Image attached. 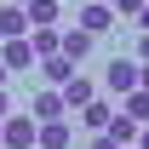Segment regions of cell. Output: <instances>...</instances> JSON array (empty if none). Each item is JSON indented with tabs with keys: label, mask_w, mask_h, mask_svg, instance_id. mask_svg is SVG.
Returning a JSON list of instances; mask_svg holds the SVG:
<instances>
[{
	"label": "cell",
	"mask_w": 149,
	"mask_h": 149,
	"mask_svg": "<svg viewBox=\"0 0 149 149\" xmlns=\"http://www.w3.org/2000/svg\"><path fill=\"white\" fill-rule=\"evenodd\" d=\"M35 115H6L0 120V149H35Z\"/></svg>",
	"instance_id": "cell-1"
},
{
	"label": "cell",
	"mask_w": 149,
	"mask_h": 149,
	"mask_svg": "<svg viewBox=\"0 0 149 149\" xmlns=\"http://www.w3.org/2000/svg\"><path fill=\"white\" fill-rule=\"evenodd\" d=\"M115 23H120V17H115V6H103V0H86V6H80V29H86V35L103 40Z\"/></svg>",
	"instance_id": "cell-2"
},
{
	"label": "cell",
	"mask_w": 149,
	"mask_h": 149,
	"mask_svg": "<svg viewBox=\"0 0 149 149\" xmlns=\"http://www.w3.org/2000/svg\"><path fill=\"white\" fill-rule=\"evenodd\" d=\"M57 92H63V109H86V103H92V97H97V80H86V74L74 69L69 80L57 86Z\"/></svg>",
	"instance_id": "cell-3"
},
{
	"label": "cell",
	"mask_w": 149,
	"mask_h": 149,
	"mask_svg": "<svg viewBox=\"0 0 149 149\" xmlns=\"http://www.w3.org/2000/svg\"><path fill=\"white\" fill-rule=\"evenodd\" d=\"M103 86H109V92H138V57H115L109 63V74H103Z\"/></svg>",
	"instance_id": "cell-4"
},
{
	"label": "cell",
	"mask_w": 149,
	"mask_h": 149,
	"mask_svg": "<svg viewBox=\"0 0 149 149\" xmlns=\"http://www.w3.org/2000/svg\"><path fill=\"white\" fill-rule=\"evenodd\" d=\"M92 46H97V35H86V29L74 23V29H63V46H57V52L69 57V63H86V57H92Z\"/></svg>",
	"instance_id": "cell-5"
},
{
	"label": "cell",
	"mask_w": 149,
	"mask_h": 149,
	"mask_svg": "<svg viewBox=\"0 0 149 149\" xmlns=\"http://www.w3.org/2000/svg\"><path fill=\"white\" fill-rule=\"evenodd\" d=\"M69 120H40L35 126V149H69Z\"/></svg>",
	"instance_id": "cell-6"
},
{
	"label": "cell",
	"mask_w": 149,
	"mask_h": 149,
	"mask_svg": "<svg viewBox=\"0 0 149 149\" xmlns=\"http://www.w3.org/2000/svg\"><path fill=\"white\" fill-rule=\"evenodd\" d=\"M0 63H6V69H35L40 57H35V46H29V35H17V40H6V52H0Z\"/></svg>",
	"instance_id": "cell-7"
},
{
	"label": "cell",
	"mask_w": 149,
	"mask_h": 149,
	"mask_svg": "<svg viewBox=\"0 0 149 149\" xmlns=\"http://www.w3.org/2000/svg\"><path fill=\"white\" fill-rule=\"evenodd\" d=\"M35 69H40V80H46V86H63V80H69V74L80 69V63H69L63 52H52V57H40Z\"/></svg>",
	"instance_id": "cell-8"
},
{
	"label": "cell",
	"mask_w": 149,
	"mask_h": 149,
	"mask_svg": "<svg viewBox=\"0 0 149 149\" xmlns=\"http://www.w3.org/2000/svg\"><path fill=\"white\" fill-rule=\"evenodd\" d=\"M29 115H35V120H63V92H57V86H46V92H35V103H29Z\"/></svg>",
	"instance_id": "cell-9"
},
{
	"label": "cell",
	"mask_w": 149,
	"mask_h": 149,
	"mask_svg": "<svg viewBox=\"0 0 149 149\" xmlns=\"http://www.w3.org/2000/svg\"><path fill=\"white\" fill-rule=\"evenodd\" d=\"M17 35H29V12L6 0V6H0V40H17Z\"/></svg>",
	"instance_id": "cell-10"
},
{
	"label": "cell",
	"mask_w": 149,
	"mask_h": 149,
	"mask_svg": "<svg viewBox=\"0 0 149 149\" xmlns=\"http://www.w3.org/2000/svg\"><path fill=\"white\" fill-rule=\"evenodd\" d=\"M23 12H29V29H57V12H63V0H29Z\"/></svg>",
	"instance_id": "cell-11"
},
{
	"label": "cell",
	"mask_w": 149,
	"mask_h": 149,
	"mask_svg": "<svg viewBox=\"0 0 149 149\" xmlns=\"http://www.w3.org/2000/svg\"><path fill=\"white\" fill-rule=\"evenodd\" d=\"M115 138V143H138V120H132V115H109V126H103Z\"/></svg>",
	"instance_id": "cell-12"
},
{
	"label": "cell",
	"mask_w": 149,
	"mask_h": 149,
	"mask_svg": "<svg viewBox=\"0 0 149 149\" xmlns=\"http://www.w3.org/2000/svg\"><path fill=\"white\" fill-rule=\"evenodd\" d=\"M29 46H35V57H52L57 46H63V29H35V35H29Z\"/></svg>",
	"instance_id": "cell-13"
},
{
	"label": "cell",
	"mask_w": 149,
	"mask_h": 149,
	"mask_svg": "<svg viewBox=\"0 0 149 149\" xmlns=\"http://www.w3.org/2000/svg\"><path fill=\"white\" fill-rule=\"evenodd\" d=\"M109 103H97V97H92V103H86V109H80V126H92V132H103V126H109Z\"/></svg>",
	"instance_id": "cell-14"
},
{
	"label": "cell",
	"mask_w": 149,
	"mask_h": 149,
	"mask_svg": "<svg viewBox=\"0 0 149 149\" xmlns=\"http://www.w3.org/2000/svg\"><path fill=\"white\" fill-rule=\"evenodd\" d=\"M126 115L138 120V126L149 120V92H143V86H138V92H126Z\"/></svg>",
	"instance_id": "cell-15"
},
{
	"label": "cell",
	"mask_w": 149,
	"mask_h": 149,
	"mask_svg": "<svg viewBox=\"0 0 149 149\" xmlns=\"http://www.w3.org/2000/svg\"><path fill=\"white\" fill-rule=\"evenodd\" d=\"M149 0H115V17H126V23H138V12H143Z\"/></svg>",
	"instance_id": "cell-16"
},
{
	"label": "cell",
	"mask_w": 149,
	"mask_h": 149,
	"mask_svg": "<svg viewBox=\"0 0 149 149\" xmlns=\"http://www.w3.org/2000/svg\"><path fill=\"white\" fill-rule=\"evenodd\" d=\"M86 149H120V143H115L109 132H97V138H92V143H86Z\"/></svg>",
	"instance_id": "cell-17"
},
{
	"label": "cell",
	"mask_w": 149,
	"mask_h": 149,
	"mask_svg": "<svg viewBox=\"0 0 149 149\" xmlns=\"http://www.w3.org/2000/svg\"><path fill=\"white\" fill-rule=\"evenodd\" d=\"M132 29H138V35H149V6L138 12V23H132Z\"/></svg>",
	"instance_id": "cell-18"
},
{
	"label": "cell",
	"mask_w": 149,
	"mask_h": 149,
	"mask_svg": "<svg viewBox=\"0 0 149 149\" xmlns=\"http://www.w3.org/2000/svg\"><path fill=\"white\" fill-rule=\"evenodd\" d=\"M6 115H12V97H6V86H0V120H6Z\"/></svg>",
	"instance_id": "cell-19"
},
{
	"label": "cell",
	"mask_w": 149,
	"mask_h": 149,
	"mask_svg": "<svg viewBox=\"0 0 149 149\" xmlns=\"http://www.w3.org/2000/svg\"><path fill=\"white\" fill-rule=\"evenodd\" d=\"M138 86H143V92H149V63H138Z\"/></svg>",
	"instance_id": "cell-20"
},
{
	"label": "cell",
	"mask_w": 149,
	"mask_h": 149,
	"mask_svg": "<svg viewBox=\"0 0 149 149\" xmlns=\"http://www.w3.org/2000/svg\"><path fill=\"white\" fill-rule=\"evenodd\" d=\"M138 63H149V35H143V40H138Z\"/></svg>",
	"instance_id": "cell-21"
},
{
	"label": "cell",
	"mask_w": 149,
	"mask_h": 149,
	"mask_svg": "<svg viewBox=\"0 0 149 149\" xmlns=\"http://www.w3.org/2000/svg\"><path fill=\"white\" fill-rule=\"evenodd\" d=\"M138 149H149V120H143V126H138Z\"/></svg>",
	"instance_id": "cell-22"
},
{
	"label": "cell",
	"mask_w": 149,
	"mask_h": 149,
	"mask_svg": "<svg viewBox=\"0 0 149 149\" xmlns=\"http://www.w3.org/2000/svg\"><path fill=\"white\" fill-rule=\"evenodd\" d=\"M6 80H12V69H6V63H0V86H6Z\"/></svg>",
	"instance_id": "cell-23"
},
{
	"label": "cell",
	"mask_w": 149,
	"mask_h": 149,
	"mask_svg": "<svg viewBox=\"0 0 149 149\" xmlns=\"http://www.w3.org/2000/svg\"><path fill=\"white\" fill-rule=\"evenodd\" d=\"M12 6H29V0H12Z\"/></svg>",
	"instance_id": "cell-24"
},
{
	"label": "cell",
	"mask_w": 149,
	"mask_h": 149,
	"mask_svg": "<svg viewBox=\"0 0 149 149\" xmlns=\"http://www.w3.org/2000/svg\"><path fill=\"white\" fill-rule=\"evenodd\" d=\"M103 6H115V0H103Z\"/></svg>",
	"instance_id": "cell-25"
},
{
	"label": "cell",
	"mask_w": 149,
	"mask_h": 149,
	"mask_svg": "<svg viewBox=\"0 0 149 149\" xmlns=\"http://www.w3.org/2000/svg\"><path fill=\"white\" fill-rule=\"evenodd\" d=\"M120 149H132V143H120Z\"/></svg>",
	"instance_id": "cell-26"
}]
</instances>
